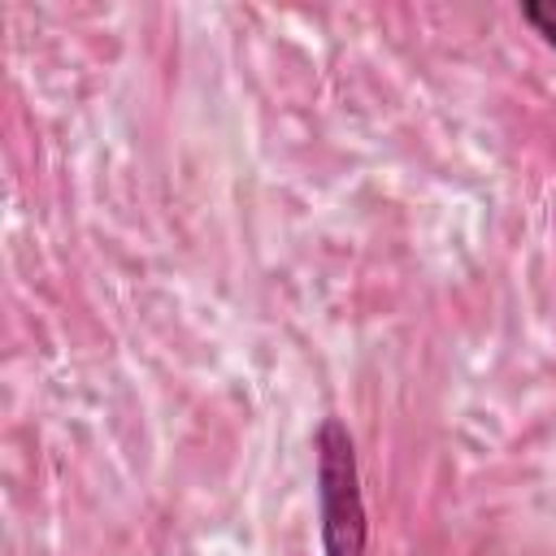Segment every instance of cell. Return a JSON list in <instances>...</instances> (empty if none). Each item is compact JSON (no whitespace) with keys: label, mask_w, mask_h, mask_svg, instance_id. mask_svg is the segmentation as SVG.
Returning a JSON list of instances; mask_svg holds the SVG:
<instances>
[{"label":"cell","mask_w":556,"mask_h":556,"mask_svg":"<svg viewBox=\"0 0 556 556\" xmlns=\"http://www.w3.org/2000/svg\"><path fill=\"white\" fill-rule=\"evenodd\" d=\"M317 513H321V552L326 556H365V500L356 443L339 417L317 426Z\"/></svg>","instance_id":"cell-1"},{"label":"cell","mask_w":556,"mask_h":556,"mask_svg":"<svg viewBox=\"0 0 556 556\" xmlns=\"http://www.w3.org/2000/svg\"><path fill=\"white\" fill-rule=\"evenodd\" d=\"M521 22H530L534 35H543L547 48H556V0H526L521 4Z\"/></svg>","instance_id":"cell-2"}]
</instances>
